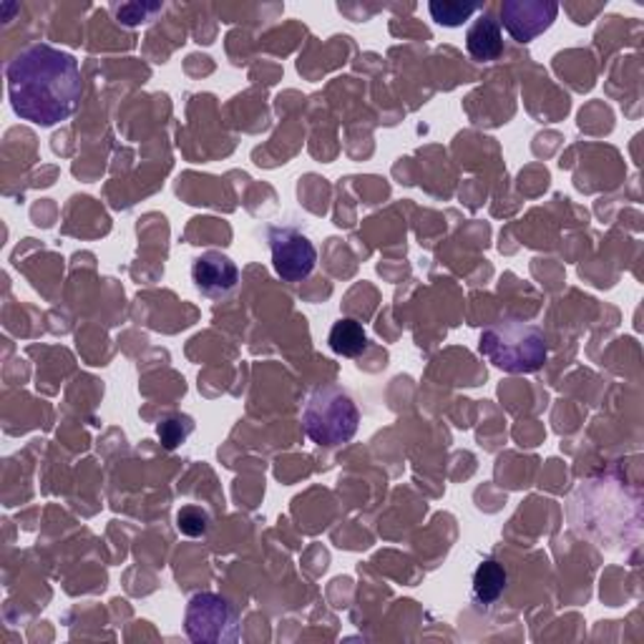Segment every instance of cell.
I'll use <instances>...</instances> for the list:
<instances>
[{
  "label": "cell",
  "instance_id": "cell-4",
  "mask_svg": "<svg viewBox=\"0 0 644 644\" xmlns=\"http://www.w3.org/2000/svg\"><path fill=\"white\" fill-rule=\"evenodd\" d=\"M187 637L197 644H225L239 640V620L232 604L219 594H195L185 614Z\"/></svg>",
  "mask_w": 644,
  "mask_h": 644
},
{
  "label": "cell",
  "instance_id": "cell-2",
  "mask_svg": "<svg viewBox=\"0 0 644 644\" xmlns=\"http://www.w3.org/2000/svg\"><path fill=\"white\" fill-rule=\"evenodd\" d=\"M478 353L504 373H536L549 360V343L542 328L516 317H498L480 333Z\"/></svg>",
  "mask_w": 644,
  "mask_h": 644
},
{
  "label": "cell",
  "instance_id": "cell-10",
  "mask_svg": "<svg viewBox=\"0 0 644 644\" xmlns=\"http://www.w3.org/2000/svg\"><path fill=\"white\" fill-rule=\"evenodd\" d=\"M508 574L498 562L488 559L474 574V597L480 604H494L506 592Z\"/></svg>",
  "mask_w": 644,
  "mask_h": 644
},
{
  "label": "cell",
  "instance_id": "cell-5",
  "mask_svg": "<svg viewBox=\"0 0 644 644\" xmlns=\"http://www.w3.org/2000/svg\"><path fill=\"white\" fill-rule=\"evenodd\" d=\"M273 267L283 283H303L313 275L317 265V249L313 239L297 227H270L267 229Z\"/></svg>",
  "mask_w": 644,
  "mask_h": 644
},
{
  "label": "cell",
  "instance_id": "cell-13",
  "mask_svg": "<svg viewBox=\"0 0 644 644\" xmlns=\"http://www.w3.org/2000/svg\"><path fill=\"white\" fill-rule=\"evenodd\" d=\"M177 528L191 539L205 536L209 532V514L201 506H185L177 514Z\"/></svg>",
  "mask_w": 644,
  "mask_h": 644
},
{
  "label": "cell",
  "instance_id": "cell-3",
  "mask_svg": "<svg viewBox=\"0 0 644 644\" xmlns=\"http://www.w3.org/2000/svg\"><path fill=\"white\" fill-rule=\"evenodd\" d=\"M360 410L348 390L340 386L317 388L305 403L303 428L317 446L335 448L348 444L358 434Z\"/></svg>",
  "mask_w": 644,
  "mask_h": 644
},
{
  "label": "cell",
  "instance_id": "cell-14",
  "mask_svg": "<svg viewBox=\"0 0 644 644\" xmlns=\"http://www.w3.org/2000/svg\"><path fill=\"white\" fill-rule=\"evenodd\" d=\"M161 3H129V6H117L113 8V13H117L119 23L123 26H139V23H147L153 13L161 11Z\"/></svg>",
  "mask_w": 644,
  "mask_h": 644
},
{
  "label": "cell",
  "instance_id": "cell-11",
  "mask_svg": "<svg viewBox=\"0 0 644 644\" xmlns=\"http://www.w3.org/2000/svg\"><path fill=\"white\" fill-rule=\"evenodd\" d=\"M430 16H434V21L438 26H446V28H458L464 26L470 16L476 11H480V6H466V3H456V0H444V3H430L428 6Z\"/></svg>",
  "mask_w": 644,
  "mask_h": 644
},
{
  "label": "cell",
  "instance_id": "cell-8",
  "mask_svg": "<svg viewBox=\"0 0 644 644\" xmlns=\"http://www.w3.org/2000/svg\"><path fill=\"white\" fill-rule=\"evenodd\" d=\"M466 48L470 53V59L476 61H496L504 51V36H502V23L496 21L494 16H484L480 21L468 28L466 33Z\"/></svg>",
  "mask_w": 644,
  "mask_h": 644
},
{
  "label": "cell",
  "instance_id": "cell-9",
  "mask_svg": "<svg viewBox=\"0 0 644 644\" xmlns=\"http://www.w3.org/2000/svg\"><path fill=\"white\" fill-rule=\"evenodd\" d=\"M328 345L335 355H343V358H358L368 348V333H365L363 325L353 317H343L330 328Z\"/></svg>",
  "mask_w": 644,
  "mask_h": 644
},
{
  "label": "cell",
  "instance_id": "cell-7",
  "mask_svg": "<svg viewBox=\"0 0 644 644\" xmlns=\"http://www.w3.org/2000/svg\"><path fill=\"white\" fill-rule=\"evenodd\" d=\"M191 283L205 297H225L239 283V267L227 255L209 249L191 265Z\"/></svg>",
  "mask_w": 644,
  "mask_h": 644
},
{
  "label": "cell",
  "instance_id": "cell-6",
  "mask_svg": "<svg viewBox=\"0 0 644 644\" xmlns=\"http://www.w3.org/2000/svg\"><path fill=\"white\" fill-rule=\"evenodd\" d=\"M559 6L544 3V0H506L502 3V18L508 36L518 43L534 41L536 36L549 31L552 23L556 21Z\"/></svg>",
  "mask_w": 644,
  "mask_h": 644
},
{
  "label": "cell",
  "instance_id": "cell-12",
  "mask_svg": "<svg viewBox=\"0 0 644 644\" xmlns=\"http://www.w3.org/2000/svg\"><path fill=\"white\" fill-rule=\"evenodd\" d=\"M191 430H195V420L177 413V416H169L167 420L159 423L157 434L161 438V444H165V448L175 450L179 444H185V440L191 436Z\"/></svg>",
  "mask_w": 644,
  "mask_h": 644
},
{
  "label": "cell",
  "instance_id": "cell-1",
  "mask_svg": "<svg viewBox=\"0 0 644 644\" xmlns=\"http://www.w3.org/2000/svg\"><path fill=\"white\" fill-rule=\"evenodd\" d=\"M8 99L18 117L36 127H56L73 117L81 101V71L73 53L48 43L23 48L6 66Z\"/></svg>",
  "mask_w": 644,
  "mask_h": 644
}]
</instances>
